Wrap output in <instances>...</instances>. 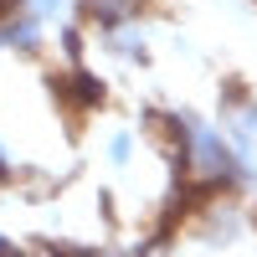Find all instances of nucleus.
<instances>
[{
    "label": "nucleus",
    "instance_id": "obj_1",
    "mask_svg": "<svg viewBox=\"0 0 257 257\" xmlns=\"http://www.w3.org/2000/svg\"><path fill=\"white\" fill-rule=\"evenodd\" d=\"M11 170H16V160H11V149H6V144H0V180H6V175H11Z\"/></svg>",
    "mask_w": 257,
    "mask_h": 257
},
{
    "label": "nucleus",
    "instance_id": "obj_2",
    "mask_svg": "<svg viewBox=\"0 0 257 257\" xmlns=\"http://www.w3.org/2000/svg\"><path fill=\"white\" fill-rule=\"evenodd\" d=\"M0 257H11V242H6V237H0Z\"/></svg>",
    "mask_w": 257,
    "mask_h": 257
}]
</instances>
